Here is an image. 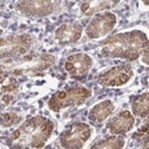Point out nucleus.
Wrapping results in <instances>:
<instances>
[{"label":"nucleus","instance_id":"f257e3e1","mask_svg":"<svg viewBox=\"0 0 149 149\" xmlns=\"http://www.w3.org/2000/svg\"><path fill=\"white\" fill-rule=\"evenodd\" d=\"M149 43V30L137 25L118 31L107 37L99 47V54L105 58L136 61Z\"/></svg>","mask_w":149,"mask_h":149},{"label":"nucleus","instance_id":"f03ea898","mask_svg":"<svg viewBox=\"0 0 149 149\" xmlns=\"http://www.w3.org/2000/svg\"><path fill=\"white\" fill-rule=\"evenodd\" d=\"M55 123L45 116H33L24 120L6 140L8 149H42L52 139Z\"/></svg>","mask_w":149,"mask_h":149},{"label":"nucleus","instance_id":"7ed1b4c3","mask_svg":"<svg viewBox=\"0 0 149 149\" xmlns=\"http://www.w3.org/2000/svg\"><path fill=\"white\" fill-rule=\"evenodd\" d=\"M56 62V57L49 53H30L16 60L1 61L3 73L16 78L36 77L50 69Z\"/></svg>","mask_w":149,"mask_h":149},{"label":"nucleus","instance_id":"20e7f679","mask_svg":"<svg viewBox=\"0 0 149 149\" xmlns=\"http://www.w3.org/2000/svg\"><path fill=\"white\" fill-rule=\"evenodd\" d=\"M91 97L92 90L86 86H68L53 93L48 99L47 106L52 112L60 113L68 109L84 105Z\"/></svg>","mask_w":149,"mask_h":149},{"label":"nucleus","instance_id":"39448f33","mask_svg":"<svg viewBox=\"0 0 149 149\" xmlns=\"http://www.w3.org/2000/svg\"><path fill=\"white\" fill-rule=\"evenodd\" d=\"M95 134L94 128L86 122H74L67 125L58 136L62 149H85Z\"/></svg>","mask_w":149,"mask_h":149},{"label":"nucleus","instance_id":"423d86ee","mask_svg":"<svg viewBox=\"0 0 149 149\" xmlns=\"http://www.w3.org/2000/svg\"><path fill=\"white\" fill-rule=\"evenodd\" d=\"M36 44V37L32 33H12L1 37L0 55L1 61L16 60L30 54Z\"/></svg>","mask_w":149,"mask_h":149},{"label":"nucleus","instance_id":"0eeeda50","mask_svg":"<svg viewBox=\"0 0 149 149\" xmlns=\"http://www.w3.org/2000/svg\"><path fill=\"white\" fill-rule=\"evenodd\" d=\"M65 4L56 0H24L17 1L15 8L19 15L29 18H44L63 10Z\"/></svg>","mask_w":149,"mask_h":149},{"label":"nucleus","instance_id":"6e6552de","mask_svg":"<svg viewBox=\"0 0 149 149\" xmlns=\"http://www.w3.org/2000/svg\"><path fill=\"white\" fill-rule=\"evenodd\" d=\"M135 78V69L131 65L123 63L113 66L102 72L97 78V82L105 88H118L129 85Z\"/></svg>","mask_w":149,"mask_h":149},{"label":"nucleus","instance_id":"1a4fd4ad","mask_svg":"<svg viewBox=\"0 0 149 149\" xmlns=\"http://www.w3.org/2000/svg\"><path fill=\"white\" fill-rule=\"evenodd\" d=\"M118 16L112 11L94 16L85 28V35L91 41L102 40L112 32L118 25Z\"/></svg>","mask_w":149,"mask_h":149},{"label":"nucleus","instance_id":"9d476101","mask_svg":"<svg viewBox=\"0 0 149 149\" xmlns=\"http://www.w3.org/2000/svg\"><path fill=\"white\" fill-rule=\"evenodd\" d=\"M95 65L94 57L88 53H74L70 54L65 61V70L73 79L81 80L86 78Z\"/></svg>","mask_w":149,"mask_h":149},{"label":"nucleus","instance_id":"9b49d317","mask_svg":"<svg viewBox=\"0 0 149 149\" xmlns=\"http://www.w3.org/2000/svg\"><path fill=\"white\" fill-rule=\"evenodd\" d=\"M130 107L132 115L143 120V125L132 135V137L139 141L143 135L149 132V92L135 95L131 100Z\"/></svg>","mask_w":149,"mask_h":149},{"label":"nucleus","instance_id":"f8f14e48","mask_svg":"<svg viewBox=\"0 0 149 149\" xmlns=\"http://www.w3.org/2000/svg\"><path fill=\"white\" fill-rule=\"evenodd\" d=\"M136 124V117L132 115L131 110H120L115 116L110 118L106 123L105 130L110 135H122L130 132Z\"/></svg>","mask_w":149,"mask_h":149},{"label":"nucleus","instance_id":"ddd939ff","mask_svg":"<svg viewBox=\"0 0 149 149\" xmlns=\"http://www.w3.org/2000/svg\"><path fill=\"white\" fill-rule=\"evenodd\" d=\"M85 32L81 23L77 20H69L60 24L54 31V38L61 45H69L80 41Z\"/></svg>","mask_w":149,"mask_h":149},{"label":"nucleus","instance_id":"4468645a","mask_svg":"<svg viewBox=\"0 0 149 149\" xmlns=\"http://www.w3.org/2000/svg\"><path fill=\"white\" fill-rule=\"evenodd\" d=\"M116 110V103L112 99H103L95 103L87 112V118L92 124H102L107 120Z\"/></svg>","mask_w":149,"mask_h":149},{"label":"nucleus","instance_id":"2eb2a0df","mask_svg":"<svg viewBox=\"0 0 149 149\" xmlns=\"http://www.w3.org/2000/svg\"><path fill=\"white\" fill-rule=\"evenodd\" d=\"M19 90L18 78L11 75V74L3 73L1 78V103L3 107L10 105L17 99Z\"/></svg>","mask_w":149,"mask_h":149},{"label":"nucleus","instance_id":"dca6fc26","mask_svg":"<svg viewBox=\"0 0 149 149\" xmlns=\"http://www.w3.org/2000/svg\"><path fill=\"white\" fill-rule=\"evenodd\" d=\"M119 3L118 1H111V0H102V1H85L79 3V11L82 16H97L103 12H107L116 7Z\"/></svg>","mask_w":149,"mask_h":149},{"label":"nucleus","instance_id":"f3484780","mask_svg":"<svg viewBox=\"0 0 149 149\" xmlns=\"http://www.w3.org/2000/svg\"><path fill=\"white\" fill-rule=\"evenodd\" d=\"M127 137L122 135H109L95 141L88 149H124L127 147Z\"/></svg>","mask_w":149,"mask_h":149},{"label":"nucleus","instance_id":"a211bd4d","mask_svg":"<svg viewBox=\"0 0 149 149\" xmlns=\"http://www.w3.org/2000/svg\"><path fill=\"white\" fill-rule=\"evenodd\" d=\"M1 123H3V129L20 125L23 123V116L17 112H3Z\"/></svg>","mask_w":149,"mask_h":149},{"label":"nucleus","instance_id":"6ab92c4d","mask_svg":"<svg viewBox=\"0 0 149 149\" xmlns=\"http://www.w3.org/2000/svg\"><path fill=\"white\" fill-rule=\"evenodd\" d=\"M140 62H141V65H143L146 67H149V43L143 49V52L140 56Z\"/></svg>","mask_w":149,"mask_h":149},{"label":"nucleus","instance_id":"aec40b11","mask_svg":"<svg viewBox=\"0 0 149 149\" xmlns=\"http://www.w3.org/2000/svg\"><path fill=\"white\" fill-rule=\"evenodd\" d=\"M139 141H140V149H149V132L143 135Z\"/></svg>","mask_w":149,"mask_h":149},{"label":"nucleus","instance_id":"412c9836","mask_svg":"<svg viewBox=\"0 0 149 149\" xmlns=\"http://www.w3.org/2000/svg\"><path fill=\"white\" fill-rule=\"evenodd\" d=\"M137 5H139V8L141 11L149 10V1H140V3H137Z\"/></svg>","mask_w":149,"mask_h":149}]
</instances>
